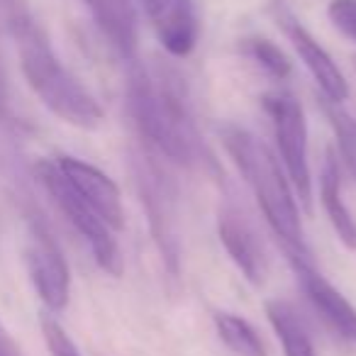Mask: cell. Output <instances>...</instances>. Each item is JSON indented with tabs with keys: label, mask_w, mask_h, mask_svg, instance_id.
Masks as SVG:
<instances>
[{
	"label": "cell",
	"mask_w": 356,
	"mask_h": 356,
	"mask_svg": "<svg viewBox=\"0 0 356 356\" xmlns=\"http://www.w3.org/2000/svg\"><path fill=\"white\" fill-rule=\"evenodd\" d=\"M37 178L42 181L49 198L56 203V208L61 210V215L74 225V229L90 247V254L98 261V266L105 273L118 278L122 273V254H120L113 229L105 225V220L76 193V188L66 181L61 168L56 166V161H47L44 159V161L37 163Z\"/></svg>",
	"instance_id": "5b68a950"
},
{
	"label": "cell",
	"mask_w": 356,
	"mask_h": 356,
	"mask_svg": "<svg viewBox=\"0 0 356 356\" xmlns=\"http://www.w3.org/2000/svg\"><path fill=\"white\" fill-rule=\"evenodd\" d=\"M20 51V69L32 93L64 122L81 129H95L103 122L100 103L81 86V81L61 64L51 49L47 32L35 17H27L13 32Z\"/></svg>",
	"instance_id": "7a4b0ae2"
},
{
	"label": "cell",
	"mask_w": 356,
	"mask_h": 356,
	"mask_svg": "<svg viewBox=\"0 0 356 356\" xmlns=\"http://www.w3.org/2000/svg\"><path fill=\"white\" fill-rule=\"evenodd\" d=\"M127 105L139 134L149 149L181 166L218 171L208 144L203 142L191 105L186 79L173 66L132 61L127 81Z\"/></svg>",
	"instance_id": "6da1fadb"
},
{
	"label": "cell",
	"mask_w": 356,
	"mask_h": 356,
	"mask_svg": "<svg viewBox=\"0 0 356 356\" xmlns=\"http://www.w3.org/2000/svg\"><path fill=\"white\" fill-rule=\"evenodd\" d=\"M218 234L229 259L252 283H264L268 271L266 254L257 237V229L247 220V215L234 205H225L218 218Z\"/></svg>",
	"instance_id": "7c38bea8"
},
{
	"label": "cell",
	"mask_w": 356,
	"mask_h": 356,
	"mask_svg": "<svg viewBox=\"0 0 356 356\" xmlns=\"http://www.w3.org/2000/svg\"><path fill=\"white\" fill-rule=\"evenodd\" d=\"M322 108H325L332 129H334L341 161H344L346 171H349L351 178L356 181V118L351 113H346V110L341 108V103L322 100Z\"/></svg>",
	"instance_id": "e0dca14e"
},
{
	"label": "cell",
	"mask_w": 356,
	"mask_h": 356,
	"mask_svg": "<svg viewBox=\"0 0 356 356\" xmlns=\"http://www.w3.org/2000/svg\"><path fill=\"white\" fill-rule=\"evenodd\" d=\"M144 10L168 54L184 59L195 49L200 37L195 0H144Z\"/></svg>",
	"instance_id": "8fae6325"
},
{
	"label": "cell",
	"mask_w": 356,
	"mask_h": 356,
	"mask_svg": "<svg viewBox=\"0 0 356 356\" xmlns=\"http://www.w3.org/2000/svg\"><path fill=\"white\" fill-rule=\"evenodd\" d=\"M154 149H142L134 154L132 171L134 184L139 191L144 210L149 218V229L159 247L168 273L178 276V261H181V239H178V203L176 186H173L168 171L159 161Z\"/></svg>",
	"instance_id": "277c9868"
},
{
	"label": "cell",
	"mask_w": 356,
	"mask_h": 356,
	"mask_svg": "<svg viewBox=\"0 0 356 356\" xmlns=\"http://www.w3.org/2000/svg\"><path fill=\"white\" fill-rule=\"evenodd\" d=\"M244 51H247L271 79L283 81L291 74V61H288V56L283 54L273 42L264 40V37H254V40L244 42Z\"/></svg>",
	"instance_id": "ac0fdd59"
},
{
	"label": "cell",
	"mask_w": 356,
	"mask_h": 356,
	"mask_svg": "<svg viewBox=\"0 0 356 356\" xmlns=\"http://www.w3.org/2000/svg\"><path fill=\"white\" fill-rule=\"evenodd\" d=\"M215 327L218 334L234 354L239 356H266V346H264L259 332L249 325L244 317L232 315V312H218L215 315Z\"/></svg>",
	"instance_id": "2e32d148"
},
{
	"label": "cell",
	"mask_w": 356,
	"mask_h": 356,
	"mask_svg": "<svg viewBox=\"0 0 356 356\" xmlns=\"http://www.w3.org/2000/svg\"><path fill=\"white\" fill-rule=\"evenodd\" d=\"M0 356H22L20 346L15 344V339L10 337V332L3 327V322H0Z\"/></svg>",
	"instance_id": "7402d4cb"
},
{
	"label": "cell",
	"mask_w": 356,
	"mask_h": 356,
	"mask_svg": "<svg viewBox=\"0 0 356 356\" xmlns=\"http://www.w3.org/2000/svg\"><path fill=\"white\" fill-rule=\"evenodd\" d=\"M25 261L40 300L51 312H59L69 302L71 273L59 244L54 242L49 227L37 218L30 220L25 244Z\"/></svg>",
	"instance_id": "52a82bcc"
},
{
	"label": "cell",
	"mask_w": 356,
	"mask_h": 356,
	"mask_svg": "<svg viewBox=\"0 0 356 356\" xmlns=\"http://www.w3.org/2000/svg\"><path fill=\"white\" fill-rule=\"evenodd\" d=\"M271 13H273V17H276L278 27L288 35V40H291L293 49L298 51L300 61L312 74L315 83L320 86L325 100H330V103H344V100L349 98V86H346L341 71L337 69V64L332 61V56L322 49L320 42L300 25V20H298L286 6L273 3Z\"/></svg>",
	"instance_id": "9c48e42d"
},
{
	"label": "cell",
	"mask_w": 356,
	"mask_h": 356,
	"mask_svg": "<svg viewBox=\"0 0 356 356\" xmlns=\"http://www.w3.org/2000/svg\"><path fill=\"white\" fill-rule=\"evenodd\" d=\"M327 15L341 35L356 42V0H332Z\"/></svg>",
	"instance_id": "ffe728a7"
},
{
	"label": "cell",
	"mask_w": 356,
	"mask_h": 356,
	"mask_svg": "<svg viewBox=\"0 0 356 356\" xmlns=\"http://www.w3.org/2000/svg\"><path fill=\"white\" fill-rule=\"evenodd\" d=\"M264 108L271 115L276 144L281 149L288 178L300 198L302 208L310 210L312 184H310V161H307V124L302 115V105L288 90L264 95Z\"/></svg>",
	"instance_id": "8992f818"
},
{
	"label": "cell",
	"mask_w": 356,
	"mask_h": 356,
	"mask_svg": "<svg viewBox=\"0 0 356 356\" xmlns=\"http://www.w3.org/2000/svg\"><path fill=\"white\" fill-rule=\"evenodd\" d=\"M220 137H222V144L232 156L234 166L239 168L247 186L252 188L254 198L261 205V213L271 225L273 234L278 237V242H283V249L307 252L296 198H293L291 186H288L271 149L237 124H222Z\"/></svg>",
	"instance_id": "3957f363"
},
{
	"label": "cell",
	"mask_w": 356,
	"mask_h": 356,
	"mask_svg": "<svg viewBox=\"0 0 356 356\" xmlns=\"http://www.w3.org/2000/svg\"><path fill=\"white\" fill-rule=\"evenodd\" d=\"M266 315L276 337L281 339L286 356H317L315 346H312L310 337H307L305 327H302L298 312L293 310V305H288L286 300H268Z\"/></svg>",
	"instance_id": "9a60e30c"
},
{
	"label": "cell",
	"mask_w": 356,
	"mask_h": 356,
	"mask_svg": "<svg viewBox=\"0 0 356 356\" xmlns=\"http://www.w3.org/2000/svg\"><path fill=\"white\" fill-rule=\"evenodd\" d=\"M351 61H354V69H356V54H354V56H351Z\"/></svg>",
	"instance_id": "cb8c5ba5"
},
{
	"label": "cell",
	"mask_w": 356,
	"mask_h": 356,
	"mask_svg": "<svg viewBox=\"0 0 356 356\" xmlns=\"http://www.w3.org/2000/svg\"><path fill=\"white\" fill-rule=\"evenodd\" d=\"M32 13L27 10L25 0H0V32H13L17 30L20 22H25Z\"/></svg>",
	"instance_id": "44dd1931"
},
{
	"label": "cell",
	"mask_w": 356,
	"mask_h": 356,
	"mask_svg": "<svg viewBox=\"0 0 356 356\" xmlns=\"http://www.w3.org/2000/svg\"><path fill=\"white\" fill-rule=\"evenodd\" d=\"M42 334H44V341H47V346H49L51 356H81L74 339H71L64 332V327L56 320H51V317H42Z\"/></svg>",
	"instance_id": "d6986e66"
},
{
	"label": "cell",
	"mask_w": 356,
	"mask_h": 356,
	"mask_svg": "<svg viewBox=\"0 0 356 356\" xmlns=\"http://www.w3.org/2000/svg\"><path fill=\"white\" fill-rule=\"evenodd\" d=\"M56 166L66 176L76 193L105 220L110 229H122L124 227V210L122 198H120V188L110 176H105L100 168L93 163H86L76 156H56Z\"/></svg>",
	"instance_id": "30bf717a"
},
{
	"label": "cell",
	"mask_w": 356,
	"mask_h": 356,
	"mask_svg": "<svg viewBox=\"0 0 356 356\" xmlns=\"http://www.w3.org/2000/svg\"><path fill=\"white\" fill-rule=\"evenodd\" d=\"M95 25L127 61L137 59L139 27L132 0H86Z\"/></svg>",
	"instance_id": "4fadbf2b"
},
{
	"label": "cell",
	"mask_w": 356,
	"mask_h": 356,
	"mask_svg": "<svg viewBox=\"0 0 356 356\" xmlns=\"http://www.w3.org/2000/svg\"><path fill=\"white\" fill-rule=\"evenodd\" d=\"M320 195L325 213L330 218L332 227H334L337 237L346 244L349 249H356V222L351 218L349 208H346L344 198H341V176H339V161L332 149H327L325 163H322L320 173Z\"/></svg>",
	"instance_id": "5bb4252c"
},
{
	"label": "cell",
	"mask_w": 356,
	"mask_h": 356,
	"mask_svg": "<svg viewBox=\"0 0 356 356\" xmlns=\"http://www.w3.org/2000/svg\"><path fill=\"white\" fill-rule=\"evenodd\" d=\"M286 257L291 261L293 271H296L298 281H300L302 291H305L307 300L320 312L322 320L339 337H344L346 341L356 344V307L322 273H317L310 252L286 249Z\"/></svg>",
	"instance_id": "ba28073f"
},
{
	"label": "cell",
	"mask_w": 356,
	"mask_h": 356,
	"mask_svg": "<svg viewBox=\"0 0 356 356\" xmlns=\"http://www.w3.org/2000/svg\"><path fill=\"white\" fill-rule=\"evenodd\" d=\"M8 98H10V90H8V71H6L3 59H0V118H3L8 110Z\"/></svg>",
	"instance_id": "603a6c76"
}]
</instances>
